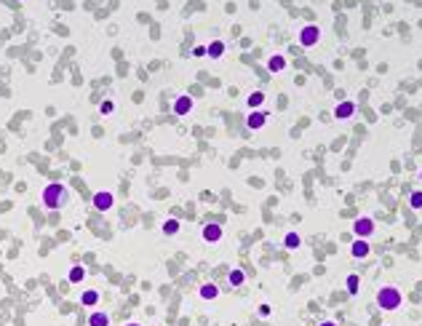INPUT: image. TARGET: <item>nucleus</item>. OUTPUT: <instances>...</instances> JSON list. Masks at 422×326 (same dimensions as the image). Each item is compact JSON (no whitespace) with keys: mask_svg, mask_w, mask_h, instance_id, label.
<instances>
[{"mask_svg":"<svg viewBox=\"0 0 422 326\" xmlns=\"http://www.w3.org/2000/svg\"><path fill=\"white\" fill-rule=\"evenodd\" d=\"M348 292L350 294H358V275H350L348 278Z\"/></svg>","mask_w":422,"mask_h":326,"instance_id":"nucleus-22","label":"nucleus"},{"mask_svg":"<svg viewBox=\"0 0 422 326\" xmlns=\"http://www.w3.org/2000/svg\"><path fill=\"white\" fill-rule=\"evenodd\" d=\"M193 107H195V102L187 97V94H182V97H176V99H174V115H176V118L190 115V113H193Z\"/></svg>","mask_w":422,"mask_h":326,"instance_id":"nucleus-6","label":"nucleus"},{"mask_svg":"<svg viewBox=\"0 0 422 326\" xmlns=\"http://www.w3.org/2000/svg\"><path fill=\"white\" fill-rule=\"evenodd\" d=\"M206 54H209L211 59H222L224 57V43L222 40H211L209 45H206Z\"/></svg>","mask_w":422,"mask_h":326,"instance_id":"nucleus-13","label":"nucleus"},{"mask_svg":"<svg viewBox=\"0 0 422 326\" xmlns=\"http://www.w3.org/2000/svg\"><path fill=\"white\" fill-rule=\"evenodd\" d=\"M83 278H86V270H83V265H72L70 273H67V281H70V284H83Z\"/></svg>","mask_w":422,"mask_h":326,"instance_id":"nucleus-14","label":"nucleus"},{"mask_svg":"<svg viewBox=\"0 0 422 326\" xmlns=\"http://www.w3.org/2000/svg\"><path fill=\"white\" fill-rule=\"evenodd\" d=\"M409 206H411V209H417V211L422 209V190H414V193L409 195Z\"/></svg>","mask_w":422,"mask_h":326,"instance_id":"nucleus-21","label":"nucleus"},{"mask_svg":"<svg viewBox=\"0 0 422 326\" xmlns=\"http://www.w3.org/2000/svg\"><path fill=\"white\" fill-rule=\"evenodd\" d=\"M80 305H83V307H97V305H99V292H97V289H88V292H83V294H80Z\"/></svg>","mask_w":422,"mask_h":326,"instance_id":"nucleus-12","label":"nucleus"},{"mask_svg":"<svg viewBox=\"0 0 422 326\" xmlns=\"http://www.w3.org/2000/svg\"><path fill=\"white\" fill-rule=\"evenodd\" d=\"M227 281H230V286H241L243 281H246V275H243V270H230Z\"/></svg>","mask_w":422,"mask_h":326,"instance_id":"nucleus-20","label":"nucleus"},{"mask_svg":"<svg viewBox=\"0 0 422 326\" xmlns=\"http://www.w3.org/2000/svg\"><path fill=\"white\" fill-rule=\"evenodd\" d=\"M369 251H371V246L366 244V238H355V241H353V246H350V254H353L355 259L369 257Z\"/></svg>","mask_w":422,"mask_h":326,"instance_id":"nucleus-8","label":"nucleus"},{"mask_svg":"<svg viewBox=\"0 0 422 326\" xmlns=\"http://www.w3.org/2000/svg\"><path fill=\"white\" fill-rule=\"evenodd\" d=\"M40 203H43L45 209H51V211L62 209L64 203H67V188H64V184H59V182L45 184L43 193H40Z\"/></svg>","mask_w":422,"mask_h":326,"instance_id":"nucleus-1","label":"nucleus"},{"mask_svg":"<svg viewBox=\"0 0 422 326\" xmlns=\"http://www.w3.org/2000/svg\"><path fill=\"white\" fill-rule=\"evenodd\" d=\"M198 297H201V300H206V302H209V300H217V297H219V286L217 284H203L201 289H198Z\"/></svg>","mask_w":422,"mask_h":326,"instance_id":"nucleus-11","label":"nucleus"},{"mask_svg":"<svg viewBox=\"0 0 422 326\" xmlns=\"http://www.w3.org/2000/svg\"><path fill=\"white\" fill-rule=\"evenodd\" d=\"M201 236H203L206 244H217V241H222V227L217 225V222H209V225L203 227Z\"/></svg>","mask_w":422,"mask_h":326,"instance_id":"nucleus-7","label":"nucleus"},{"mask_svg":"<svg viewBox=\"0 0 422 326\" xmlns=\"http://www.w3.org/2000/svg\"><path fill=\"white\" fill-rule=\"evenodd\" d=\"M193 54H195V57H206V45H195Z\"/></svg>","mask_w":422,"mask_h":326,"instance_id":"nucleus-24","label":"nucleus"},{"mask_svg":"<svg viewBox=\"0 0 422 326\" xmlns=\"http://www.w3.org/2000/svg\"><path fill=\"white\" fill-rule=\"evenodd\" d=\"M284 67H286V59L280 57V54H275V57L267 59V70H270V72H280Z\"/></svg>","mask_w":422,"mask_h":326,"instance_id":"nucleus-16","label":"nucleus"},{"mask_svg":"<svg viewBox=\"0 0 422 326\" xmlns=\"http://www.w3.org/2000/svg\"><path fill=\"white\" fill-rule=\"evenodd\" d=\"M112 110H115V105H112V102H102V105H99V113H102V115H110Z\"/></svg>","mask_w":422,"mask_h":326,"instance_id":"nucleus-23","label":"nucleus"},{"mask_svg":"<svg viewBox=\"0 0 422 326\" xmlns=\"http://www.w3.org/2000/svg\"><path fill=\"white\" fill-rule=\"evenodd\" d=\"M265 120H267L265 113H259V110H251L249 118H246V126H249V128H254V131H259V128L265 126Z\"/></svg>","mask_w":422,"mask_h":326,"instance_id":"nucleus-10","label":"nucleus"},{"mask_svg":"<svg viewBox=\"0 0 422 326\" xmlns=\"http://www.w3.org/2000/svg\"><path fill=\"white\" fill-rule=\"evenodd\" d=\"M246 105H249V110H259L262 105H265V94H262V91H251Z\"/></svg>","mask_w":422,"mask_h":326,"instance_id":"nucleus-15","label":"nucleus"},{"mask_svg":"<svg viewBox=\"0 0 422 326\" xmlns=\"http://www.w3.org/2000/svg\"><path fill=\"white\" fill-rule=\"evenodd\" d=\"M123 326H142V323H136V321H131V323H123Z\"/></svg>","mask_w":422,"mask_h":326,"instance_id":"nucleus-27","label":"nucleus"},{"mask_svg":"<svg viewBox=\"0 0 422 326\" xmlns=\"http://www.w3.org/2000/svg\"><path fill=\"white\" fill-rule=\"evenodd\" d=\"M353 232H355V238H369L374 232V219L371 217H358L353 222Z\"/></svg>","mask_w":422,"mask_h":326,"instance_id":"nucleus-5","label":"nucleus"},{"mask_svg":"<svg viewBox=\"0 0 422 326\" xmlns=\"http://www.w3.org/2000/svg\"><path fill=\"white\" fill-rule=\"evenodd\" d=\"M401 302H404V294H401L396 286H382L377 292V305L382 310H398Z\"/></svg>","mask_w":422,"mask_h":326,"instance_id":"nucleus-2","label":"nucleus"},{"mask_svg":"<svg viewBox=\"0 0 422 326\" xmlns=\"http://www.w3.org/2000/svg\"><path fill=\"white\" fill-rule=\"evenodd\" d=\"M284 246H286V249H299V246H302V238H299L297 232L292 230V232H286V238H284Z\"/></svg>","mask_w":422,"mask_h":326,"instance_id":"nucleus-19","label":"nucleus"},{"mask_svg":"<svg viewBox=\"0 0 422 326\" xmlns=\"http://www.w3.org/2000/svg\"><path fill=\"white\" fill-rule=\"evenodd\" d=\"M88 326H110V315L107 313H91L88 315Z\"/></svg>","mask_w":422,"mask_h":326,"instance_id":"nucleus-17","label":"nucleus"},{"mask_svg":"<svg viewBox=\"0 0 422 326\" xmlns=\"http://www.w3.org/2000/svg\"><path fill=\"white\" fill-rule=\"evenodd\" d=\"M355 115V105L353 102H340V105L334 107V118H340V120H348Z\"/></svg>","mask_w":422,"mask_h":326,"instance_id":"nucleus-9","label":"nucleus"},{"mask_svg":"<svg viewBox=\"0 0 422 326\" xmlns=\"http://www.w3.org/2000/svg\"><path fill=\"white\" fill-rule=\"evenodd\" d=\"M259 315H270V305H259Z\"/></svg>","mask_w":422,"mask_h":326,"instance_id":"nucleus-25","label":"nucleus"},{"mask_svg":"<svg viewBox=\"0 0 422 326\" xmlns=\"http://www.w3.org/2000/svg\"><path fill=\"white\" fill-rule=\"evenodd\" d=\"M318 326H337L334 321H323V323H318Z\"/></svg>","mask_w":422,"mask_h":326,"instance_id":"nucleus-26","label":"nucleus"},{"mask_svg":"<svg viewBox=\"0 0 422 326\" xmlns=\"http://www.w3.org/2000/svg\"><path fill=\"white\" fill-rule=\"evenodd\" d=\"M318 40H321V30H318V24H305L302 32H299V43H302L305 49H313V45H318Z\"/></svg>","mask_w":422,"mask_h":326,"instance_id":"nucleus-4","label":"nucleus"},{"mask_svg":"<svg viewBox=\"0 0 422 326\" xmlns=\"http://www.w3.org/2000/svg\"><path fill=\"white\" fill-rule=\"evenodd\" d=\"M91 206L97 209V211H110L112 206H115V195H112L110 190H99V193H93V198H91Z\"/></svg>","mask_w":422,"mask_h":326,"instance_id":"nucleus-3","label":"nucleus"},{"mask_svg":"<svg viewBox=\"0 0 422 326\" xmlns=\"http://www.w3.org/2000/svg\"><path fill=\"white\" fill-rule=\"evenodd\" d=\"M161 230H163V236H176L179 232V219H166L161 225Z\"/></svg>","mask_w":422,"mask_h":326,"instance_id":"nucleus-18","label":"nucleus"},{"mask_svg":"<svg viewBox=\"0 0 422 326\" xmlns=\"http://www.w3.org/2000/svg\"><path fill=\"white\" fill-rule=\"evenodd\" d=\"M419 176H422V171H419Z\"/></svg>","mask_w":422,"mask_h":326,"instance_id":"nucleus-28","label":"nucleus"}]
</instances>
